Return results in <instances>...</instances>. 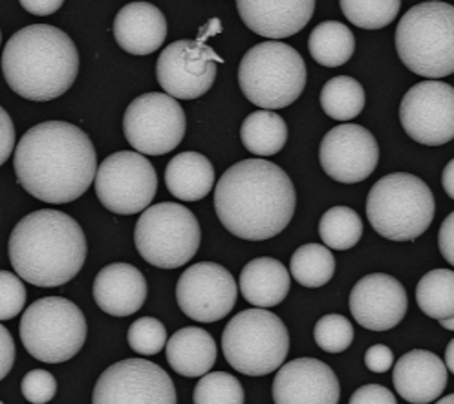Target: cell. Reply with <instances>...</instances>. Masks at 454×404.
<instances>
[{
  "mask_svg": "<svg viewBox=\"0 0 454 404\" xmlns=\"http://www.w3.org/2000/svg\"><path fill=\"white\" fill-rule=\"evenodd\" d=\"M13 168L26 192L59 206L90 189L98 156L90 137L81 128L65 121H46L20 137Z\"/></svg>",
  "mask_w": 454,
  "mask_h": 404,
  "instance_id": "6da1fadb",
  "label": "cell"
},
{
  "mask_svg": "<svg viewBox=\"0 0 454 404\" xmlns=\"http://www.w3.org/2000/svg\"><path fill=\"white\" fill-rule=\"evenodd\" d=\"M294 182L268 159H244L227 168L215 189L222 225L242 240L262 242L280 235L295 214Z\"/></svg>",
  "mask_w": 454,
  "mask_h": 404,
  "instance_id": "7a4b0ae2",
  "label": "cell"
},
{
  "mask_svg": "<svg viewBox=\"0 0 454 404\" xmlns=\"http://www.w3.org/2000/svg\"><path fill=\"white\" fill-rule=\"evenodd\" d=\"M87 237L81 225L55 209L24 216L12 230L8 254L17 275L39 287L74 280L87 260Z\"/></svg>",
  "mask_w": 454,
  "mask_h": 404,
  "instance_id": "3957f363",
  "label": "cell"
},
{
  "mask_svg": "<svg viewBox=\"0 0 454 404\" xmlns=\"http://www.w3.org/2000/svg\"><path fill=\"white\" fill-rule=\"evenodd\" d=\"M0 66L15 94L46 103L70 90L79 72V53L59 27L32 24L12 35Z\"/></svg>",
  "mask_w": 454,
  "mask_h": 404,
  "instance_id": "277c9868",
  "label": "cell"
},
{
  "mask_svg": "<svg viewBox=\"0 0 454 404\" xmlns=\"http://www.w3.org/2000/svg\"><path fill=\"white\" fill-rule=\"evenodd\" d=\"M395 50L402 63L425 79L454 74V6L421 3L395 27Z\"/></svg>",
  "mask_w": 454,
  "mask_h": 404,
  "instance_id": "5b68a950",
  "label": "cell"
},
{
  "mask_svg": "<svg viewBox=\"0 0 454 404\" xmlns=\"http://www.w3.org/2000/svg\"><path fill=\"white\" fill-rule=\"evenodd\" d=\"M429 185L407 172H394L376 182L366 198V216L376 233L392 242L419 238L434 220Z\"/></svg>",
  "mask_w": 454,
  "mask_h": 404,
  "instance_id": "8992f818",
  "label": "cell"
},
{
  "mask_svg": "<svg viewBox=\"0 0 454 404\" xmlns=\"http://www.w3.org/2000/svg\"><path fill=\"white\" fill-rule=\"evenodd\" d=\"M242 94L264 110L286 108L306 86V65L301 53L278 41L261 43L242 57L239 66Z\"/></svg>",
  "mask_w": 454,
  "mask_h": 404,
  "instance_id": "52a82bcc",
  "label": "cell"
},
{
  "mask_svg": "<svg viewBox=\"0 0 454 404\" xmlns=\"http://www.w3.org/2000/svg\"><path fill=\"white\" fill-rule=\"evenodd\" d=\"M222 352L239 373L264 377L288 357V328L275 313L262 307L240 311L222 333Z\"/></svg>",
  "mask_w": 454,
  "mask_h": 404,
  "instance_id": "ba28073f",
  "label": "cell"
},
{
  "mask_svg": "<svg viewBox=\"0 0 454 404\" xmlns=\"http://www.w3.org/2000/svg\"><path fill=\"white\" fill-rule=\"evenodd\" d=\"M202 240L200 223L184 206L163 201L141 213L134 242L141 258L160 269H176L191 262Z\"/></svg>",
  "mask_w": 454,
  "mask_h": 404,
  "instance_id": "9c48e42d",
  "label": "cell"
},
{
  "mask_svg": "<svg viewBox=\"0 0 454 404\" xmlns=\"http://www.w3.org/2000/svg\"><path fill=\"white\" fill-rule=\"evenodd\" d=\"M20 340L26 352L41 362H67L87 340V319L72 300L46 297L24 311Z\"/></svg>",
  "mask_w": 454,
  "mask_h": 404,
  "instance_id": "30bf717a",
  "label": "cell"
},
{
  "mask_svg": "<svg viewBox=\"0 0 454 404\" xmlns=\"http://www.w3.org/2000/svg\"><path fill=\"white\" fill-rule=\"evenodd\" d=\"M94 183L105 209L130 216L149 209L156 196L158 176L144 154L121 151L108 156L98 167Z\"/></svg>",
  "mask_w": 454,
  "mask_h": 404,
  "instance_id": "8fae6325",
  "label": "cell"
},
{
  "mask_svg": "<svg viewBox=\"0 0 454 404\" xmlns=\"http://www.w3.org/2000/svg\"><path fill=\"white\" fill-rule=\"evenodd\" d=\"M185 112L168 94L149 92L136 97L123 118L127 141L145 156H161L175 151L185 136Z\"/></svg>",
  "mask_w": 454,
  "mask_h": 404,
  "instance_id": "7c38bea8",
  "label": "cell"
},
{
  "mask_svg": "<svg viewBox=\"0 0 454 404\" xmlns=\"http://www.w3.org/2000/svg\"><path fill=\"white\" fill-rule=\"evenodd\" d=\"M92 404H176V388L158 364L125 359L99 375Z\"/></svg>",
  "mask_w": 454,
  "mask_h": 404,
  "instance_id": "4fadbf2b",
  "label": "cell"
},
{
  "mask_svg": "<svg viewBox=\"0 0 454 404\" xmlns=\"http://www.w3.org/2000/svg\"><path fill=\"white\" fill-rule=\"evenodd\" d=\"M400 121L419 145H445L454 139V89L438 79L414 84L402 101Z\"/></svg>",
  "mask_w": 454,
  "mask_h": 404,
  "instance_id": "5bb4252c",
  "label": "cell"
},
{
  "mask_svg": "<svg viewBox=\"0 0 454 404\" xmlns=\"http://www.w3.org/2000/svg\"><path fill=\"white\" fill-rule=\"evenodd\" d=\"M220 57L200 41H176L163 48L156 77L165 94L175 99H198L211 90Z\"/></svg>",
  "mask_w": 454,
  "mask_h": 404,
  "instance_id": "9a60e30c",
  "label": "cell"
},
{
  "mask_svg": "<svg viewBox=\"0 0 454 404\" xmlns=\"http://www.w3.org/2000/svg\"><path fill=\"white\" fill-rule=\"evenodd\" d=\"M237 282L225 268L202 262L185 269L176 284L180 309L192 321L218 322L237 304Z\"/></svg>",
  "mask_w": 454,
  "mask_h": 404,
  "instance_id": "2e32d148",
  "label": "cell"
},
{
  "mask_svg": "<svg viewBox=\"0 0 454 404\" xmlns=\"http://www.w3.org/2000/svg\"><path fill=\"white\" fill-rule=\"evenodd\" d=\"M319 161L339 183H359L372 175L380 161L378 141L361 125H339L321 141Z\"/></svg>",
  "mask_w": 454,
  "mask_h": 404,
  "instance_id": "e0dca14e",
  "label": "cell"
},
{
  "mask_svg": "<svg viewBox=\"0 0 454 404\" xmlns=\"http://www.w3.org/2000/svg\"><path fill=\"white\" fill-rule=\"evenodd\" d=\"M409 309L402 282L385 273L363 276L350 293V311L359 326L371 331H388L400 324Z\"/></svg>",
  "mask_w": 454,
  "mask_h": 404,
  "instance_id": "ac0fdd59",
  "label": "cell"
},
{
  "mask_svg": "<svg viewBox=\"0 0 454 404\" xmlns=\"http://www.w3.org/2000/svg\"><path fill=\"white\" fill-rule=\"evenodd\" d=\"M275 404H337L340 386L333 369L319 359L282 364L273 381Z\"/></svg>",
  "mask_w": 454,
  "mask_h": 404,
  "instance_id": "d6986e66",
  "label": "cell"
},
{
  "mask_svg": "<svg viewBox=\"0 0 454 404\" xmlns=\"http://www.w3.org/2000/svg\"><path fill=\"white\" fill-rule=\"evenodd\" d=\"M242 22L266 39H286L299 34L314 17L316 0H237Z\"/></svg>",
  "mask_w": 454,
  "mask_h": 404,
  "instance_id": "ffe728a7",
  "label": "cell"
},
{
  "mask_svg": "<svg viewBox=\"0 0 454 404\" xmlns=\"http://www.w3.org/2000/svg\"><path fill=\"white\" fill-rule=\"evenodd\" d=\"M392 381L395 392L407 402L427 404L447 388V368L438 355L412 350L394 364Z\"/></svg>",
  "mask_w": 454,
  "mask_h": 404,
  "instance_id": "44dd1931",
  "label": "cell"
},
{
  "mask_svg": "<svg viewBox=\"0 0 454 404\" xmlns=\"http://www.w3.org/2000/svg\"><path fill=\"white\" fill-rule=\"evenodd\" d=\"M94 300L106 315L129 316L141 309L147 299V280L130 264H110L94 280Z\"/></svg>",
  "mask_w": 454,
  "mask_h": 404,
  "instance_id": "7402d4cb",
  "label": "cell"
},
{
  "mask_svg": "<svg viewBox=\"0 0 454 404\" xmlns=\"http://www.w3.org/2000/svg\"><path fill=\"white\" fill-rule=\"evenodd\" d=\"M114 37L121 50L132 55H149L167 39V20L149 3H130L114 19Z\"/></svg>",
  "mask_w": 454,
  "mask_h": 404,
  "instance_id": "603a6c76",
  "label": "cell"
},
{
  "mask_svg": "<svg viewBox=\"0 0 454 404\" xmlns=\"http://www.w3.org/2000/svg\"><path fill=\"white\" fill-rule=\"evenodd\" d=\"M292 276L275 258H254L240 273V293L257 307L278 306L288 297Z\"/></svg>",
  "mask_w": 454,
  "mask_h": 404,
  "instance_id": "cb8c5ba5",
  "label": "cell"
},
{
  "mask_svg": "<svg viewBox=\"0 0 454 404\" xmlns=\"http://www.w3.org/2000/svg\"><path fill=\"white\" fill-rule=\"evenodd\" d=\"M165 355L170 368L184 377H204L215 366L216 342L206 330L189 326L167 340Z\"/></svg>",
  "mask_w": 454,
  "mask_h": 404,
  "instance_id": "d4e9b609",
  "label": "cell"
},
{
  "mask_svg": "<svg viewBox=\"0 0 454 404\" xmlns=\"http://www.w3.org/2000/svg\"><path fill=\"white\" fill-rule=\"evenodd\" d=\"M168 192L182 201L206 198L215 185L213 163L198 152H182L168 161L165 168Z\"/></svg>",
  "mask_w": 454,
  "mask_h": 404,
  "instance_id": "484cf974",
  "label": "cell"
},
{
  "mask_svg": "<svg viewBox=\"0 0 454 404\" xmlns=\"http://www.w3.org/2000/svg\"><path fill=\"white\" fill-rule=\"evenodd\" d=\"M309 55L326 68L347 65L356 51V37L350 27L337 20H326L314 27L308 39Z\"/></svg>",
  "mask_w": 454,
  "mask_h": 404,
  "instance_id": "4316f807",
  "label": "cell"
},
{
  "mask_svg": "<svg viewBox=\"0 0 454 404\" xmlns=\"http://www.w3.org/2000/svg\"><path fill=\"white\" fill-rule=\"evenodd\" d=\"M240 139L244 147L254 156H275L288 141V127L278 113L259 110L249 113L242 123Z\"/></svg>",
  "mask_w": 454,
  "mask_h": 404,
  "instance_id": "83f0119b",
  "label": "cell"
},
{
  "mask_svg": "<svg viewBox=\"0 0 454 404\" xmlns=\"http://www.w3.org/2000/svg\"><path fill=\"white\" fill-rule=\"evenodd\" d=\"M419 309L434 321H445L454 315V271L433 269L423 275L416 287Z\"/></svg>",
  "mask_w": 454,
  "mask_h": 404,
  "instance_id": "f1b7e54d",
  "label": "cell"
},
{
  "mask_svg": "<svg viewBox=\"0 0 454 404\" xmlns=\"http://www.w3.org/2000/svg\"><path fill=\"white\" fill-rule=\"evenodd\" d=\"M321 106L332 120L350 121L364 108L363 86L348 75L333 77L323 86Z\"/></svg>",
  "mask_w": 454,
  "mask_h": 404,
  "instance_id": "f546056e",
  "label": "cell"
},
{
  "mask_svg": "<svg viewBox=\"0 0 454 404\" xmlns=\"http://www.w3.org/2000/svg\"><path fill=\"white\" fill-rule=\"evenodd\" d=\"M290 271L304 287H323L335 273V258L325 245L306 244L294 252Z\"/></svg>",
  "mask_w": 454,
  "mask_h": 404,
  "instance_id": "4dcf8cb0",
  "label": "cell"
},
{
  "mask_svg": "<svg viewBox=\"0 0 454 404\" xmlns=\"http://www.w3.org/2000/svg\"><path fill=\"white\" fill-rule=\"evenodd\" d=\"M319 235L326 247L347 251L363 237V221L350 207H332L319 221Z\"/></svg>",
  "mask_w": 454,
  "mask_h": 404,
  "instance_id": "1f68e13d",
  "label": "cell"
},
{
  "mask_svg": "<svg viewBox=\"0 0 454 404\" xmlns=\"http://www.w3.org/2000/svg\"><path fill=\"white\" fill-rule=\"evenodd\" d=\"M343 15L363 30H381L402 8V0H339Z\"/></svg>",
  "mask_w": 454,
  "mask_h": 404,
  "instance_id": "d6a6232c",
  "label": "cell"
},
{
  "mask_svg": "<svg viewBox=\"0 0 454 404\" xmlns=\"http://www.w3.org/2000/svg\"><path fill=\"white\" fill-rule=\"evenodd\" d=\"M194 404H244V388L237 377L225 371L206 373L194 388Z\"/></svg>",
  "mask_w": 454,
  "mask_h": 404,
  "instance_id": "836d02e7",
  "label": "cell"
},
{
  "mask_svg": "<svg viewBox=\"0 0 454 404\" xmlns=\"http://www.w3.org/2000/svg\"><path fill=\"white\" fill-rule=\"evenodd\" d=\"M354 335L352 322L340 315H325L314 330L317 346L326 354H340L348 350L354 342Z\"/></svg>",
  "mask_w": 454,
  "mask_h": 404,
  "instance_id": "e575fe53",
  "label": "cell"
},
{
  "mask_svg": "<svg viewBox=\"0 0 454 404\" xmlns=\"http://www.w3.org/2000/svg\"><path fill=\"white\" fill-rule=\"evenodd\" d=\"M127 338L130 348L139 355H158L167 346V330L154 316H144L130 324Z\"/></svg>",
  "mask_w": 454,
  "mask_h": 404,
  "instance_id": "d590c367",
  "label": "cell"
},
{
  "mask_svg": "<svg viewBox=\"0 0 454 404\" xmlns=\"http://www.w3.org/2000/svg\"><path fill=\"white\" fill-rule=\"evenodd\" d=\"M26 304L22 280L8 271H0V321H12Z\"/></svg>",
  "mask_w": 454,
  "mask_h": 404,
  "instance_id": "8d00e7d4",
  "label": "cell"
},
{
  "mask_svg": "<svg viewBox=\"0 0 454 404\" xmlns=\"http://www.w3.org/2000/svg\"><path fill=\"white\" fill-rule=\"evenodd\" d=\"M20 392L32 404H44L55 397L57 381L46 369H32L24 375Z\"/></svg>",
  "mask_w": 454,
  "mask_h": 404,
  "instance_id": "74e56055",
  "label": "cell"
},
{
  "mask_svg": "<svg viewBox=\"0 0 454 404\" xmlns=\"http://www.w3.org/2000/svg\"><path fill=\"white\" fill-rule=\"evenodd\" d=\"M348 404H397L394 393L380 385H366L354 392Z\"/></svg>",
  "mask_w": 454,
  "mask_h": 404,
  "instance_id": "f35d334b",
  "label": "cell"
},
{
  "mask_svg": "<svg viewBox=\"0 0 454 404\" xmlns=\"http://www.w3.org/2000/svg\"><path fill=\"white\" fill-rule=\"evenodd\" d=\"M15 147V127L8 112L0 106V167H3Z\"/></svg>",
  "mask_w": 454,
  "mask_h": 404,
  "instance_id": "ab89813d",
  "label": "cell"
},
{
  "mask_svg": "<svg viewBox=\"0 0 454 404\" xmlns=\"http://www.w3.org/2000/svg\"><path fill=\"white\" fill-rule=\"evenodd\" d=\"M366 368L374 373H385L394 366V354L385 344H376L364 355Z\"/></svg>",
  "mask_w": 454,
  "mask_h": 404,
  "instance_id": "60d3db41",
  "label": "cell"
},
{
  "mask_svg": "<svg viewBox=\"0 0 454 404\" xmlns=\"http://www.w3.org/2000/svg\"><path fill=\"white\" fill-rule=\"evenodd\" d=\"M15 362V342L10 331L0 324V381L12 371Z\"/></svg>",
  "mask_w": 454,
  "mask_h": 404,
  "instance_id": "b9f144b4",
  "label": "cell"
},
{
  "mask_svg": "<svg viewBox=\"0 0 454 404\" xmlns=\"http://www.w3.org/2000/svg\"><path fill=\"white\" fill-rule=\"evenodd\" d=\"M438 245H440L442 256L454 268V211L443 220L440 227Z\"/></svg>",
  "mask_w": 454,
  "mask_h": 404,
  "instance_id": "7bdbcfd3",
  "label": "cell"
},
{
  "mask_svg": "<svg viewBox=\"0 0 454 404\" xmlns=\"http://www.w3.org/2000/svg\"><path fill=\"white\" fill-rule=\"evenodd\" d=\"M19 3L26 12L39 17H46V15H53L57 10H59L65 0H19Z\"/></svg>",
  "mask_w": 454,
  "mask_h": 404,
  "instance_id": "ee69618b",
  "label": "cell"
},
{
  "mask_svg": "<svg viewBox=\"0 0 454 404\" xmlns=\"http://www.w3.org/2000/svg\"><path fill=\"white\" fill-rule=\"evenodd\" d=\"M442 185L443 190L447 192V196L450 199H454V159H450L445 168H443V175H442Z\"/></svg>",
  "mask_w": 454,
  "mask_h": 404,
  "instance_id": "f6af8a7d",
  "label": "cell"
},
{
  "mask_svg": "<svg viewBox=\"0 0 454 404\" xmlns=\"http://www.w3.org/2000/svg\"><path fill=\"white\" fill-rule=\"evenodd\" d=\"M445 366L454 373V338L449 342L445 350Z\"/></svg>",
  "mask_w": 454,
  "mask_h": 404,
  "instance_id": "bcb514c9",
  "label": "cell"
},
{
  "mask_svg": "<svg viewBox=\"0 0 454 404\" xmlns=\"http://www.w3.org/2000/svg\"><path fill=\"white\" fill-rule=\"evenodd\" d=\"M442 328L447 330V331H454V315L450 316V319H445V321H440Z\"/></svg>",
  "mask_w": 454,
  "mask_h": 404,
  "instance_id": "7dc6e473",
  "label": "cell"
},
{
  "mask_svg": "<svg viewBox=\"0 0 454 404\" xmlns=\"http://www.w3.org/2000/svg\"><path fill=\"white\" fill-rule=\"evenodd\" d=\"M436 404H454V393H450V395L440 399Z\"/></svg>",
  "mask_w": 454,
  "mask_h": 404,
  "instance_id": "c3c4849f",
  "label": "cell"
},
{
  "mask_svg": "<svg viewBox=\"0 0 454 404\" xmlns=\"http://www.w3.org/2000/svg\"><path fill=\"white\" fill-rule=\"evenodd\" d=\"M0 404H4V402H3V400H0Z\"/></svg>",
  "mask_w": 454,
  "mask_h": 404,
  "instance_id": "681fc988",
  "label": "cell"
},
{
  "mask_svg": "<svg viewBox=\"0 0 454 404\" xmlns=\"http://www.w3.org/2000/svg\"><path fill=\"white\" fill-rule=\"evenodd\" d=\"M0 41H3V37H0Z\"/></svg>",
  "mask_w": 454,
  "mask_h": 404,
  "instance_id": "f907efd6",
  "label": "cell"
}]
</instances>
